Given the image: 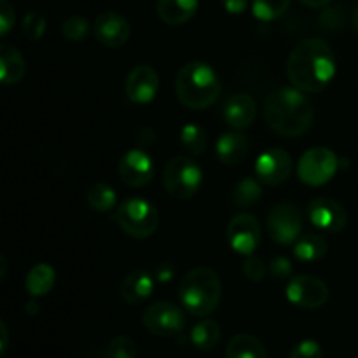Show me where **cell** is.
<instances>
[{
	"instance_id": "1",
	"label": "cell",
	"mask_w": 358,
	"mask_h": 358,
	"mask_svg": "<svg viewBox=\"0 0 358 358\" xmlns=\"http://www.w3.org/2000/svg\"><path fill=\"white\" fill-rule=\"evenodd\" d=\"M287 76L303 93H320L336 76L334 51L322 38L297 42L287 62Z\"/></svg>"
},
{
	"instance_id": "2",
	"label": "cell",
	"mask_w": 358,
	"mask_h": 358,
	"mask_svg": "<svg viewBox=\"0 0 358 358\" xmlns=\"http://www.w3.org/2000/svg\"><path fill=\"white\" fill-rule=\"evenodd\" d=\"M264 117L276 135L297 138L313 126L315 107L297 87H282L266 98Z\"/></svg>"
},
{
	"instance_id": "3",
	"label": "cell",
	"mask_w": 358,
	"mask_h": 358,
	"mask_svg": "<svg viewBox=\"0 0 358 358\" xmlns=\"http://www.w3.org/2000/svg\"><path fill=\"white\" fill-rule=\"evenodd\" d=\"M222 84L215 70L203 62H189L178 70L175 79V93L184 107L205 110L220 96Z\"/></svg>"
},
{
	"instance_id": "4",
	"label": "cell",
	"mask_w": 358,
	"mask_h": 358,
	"mask_svg": "<svg viewBox=\"0 0 358 358\" xmlns=\"http://www.w3.org/2000/svg\"><path fill=\"white\" fill-rule=\"evenodd\" d=\"M222 282L215 269L199 266L185 273L178 287L182 308L194 317H208L219 308Z\"/></svg>"
},
{
	"instance_id": "5",
	"label": "cell",
	"mask_w": 358,
	"mask_h": 358,
	"mask_svg": "<svg viewBox=\"0 0 358 358\" xmlns=\"http://www.w3.org/2000/svg\"><path fill=\"white\" fill-rule=\"evenodd\" d=\"M115 222L124 234L135 240H145L157 231L159 213L156 206L143 198H129L115 210Z\"/></svg>"
},
{
	"instance_id": "6",
	"label": "cell",
	"mask_w": 358,
	"mask_h": 358,
	"mask_svg": "<svg viewBox=\"0 0 358 358\" xmlns=\"http://www.w3.org/2000/svg\"><path fill=\"white\" fill-rule=\"evenodd\" d=\"M201 168L187 156H173L163 170V187L171 198L189 199L201 185Z\"/></svg>"
},
{
	"instance_id": "7",
	"label": "cell",
	"mask_w": 358,
	"mask_h": 358,
	"mask_svg": "<svg viewBox=\"0 0 358 358\" xmlns=\"http://www.w3.org/2000/svg\"><path fill=\"white\" fill-rule=\"evenodd\" d=\"M339 168V159L327 147H313L297 163V177L301 182L311 187H320L327 184Z\"/></svg>"
},
{
	"instance_id": "8",
	"label": "cell",
	"mask_w": 358,
	"mask_h": 358,
	"mask_svg": "<svg viewBox=\"0 0 358 358\" xmlns=\"http://www.w3.org/2000/svg\"><path fill=\"white\" fill-rule=\"evenodd\" d=\"M266 227L273 241L289 247L303 234V213L294 203L282 201L268 212Z\"/></svg>"
},
{
	"instance_id": "9",
	"label": "cell",
	"mask_w": 358,
	"mask_h": 358,
	"mask_svg": "<svg viewBox=\"0 0 358 358\" xmlns=\"http://www.w3.org/2000/svg\"><path fill=\"white\" fill-rule=\"evenodd\" d=\"M142 324L157 338H171L184 331L185 315L177 304L170 301H157L143 310Z\"/></svg>"
},
{
	"instance_id": "10",
	"label": "cell",
	"mask_w": 358,
	"mask_h": 358,
	"mask_svg": "<svg viewBox=\"0 0 358 358\" xmlns=\"http://www.w3.org/2000/svg\"><path fill=\"white\" fill-rule=\"evenodd\" d=\"M287 299L297 308L317 310L329 299V287L324 280L313 275H299L289 280Z\"/></svg>"
},
{
	"instance_id": "11",
	"label": "cell",
	"mask_w": 358,
	"mask_h": 358,
	"mask_svg": "<svg viewBox=\"0 0 358 358\" xmlns=\"http://www.w3.org/2000/svg\"><path fill=\"white\" fill-rule=\"evenodd\" d=\"M262 238V227L257 217L250 213H238L229 220L226 229V240L229 247L240 255H252Z\"/></svg>"
},
{
	"instance_id": "12",
	"label": "cell",
	"mask_w": 358,
	"mask_h": 358,
	"mask_svg": "<svg viewBox=\"0 0 358 358\" xmlns=\"http://www.w3.org/2000/svg\"><path fill=\"white\" fill-rule=\"evenodd\" d=\"M292 173V159L283 149H268L255 161V178L268 187L287 182Z\"/></svg>"
},
{
	"instance_id": "13",
	"label": "cell",
	"mask_w": 358,
	"mask_h": 358,
	"mask_svg": "<svg viewBox=\"0 0 358 358\" xmlns=\"http://www.w3.org/2000/svg\"><path fill=\"white\" fill-rule=\"evenodd\" d=\"M119 177L128 187L140 189L145 187L154 177V161L145 150L131 149L122 154L119 159Z\"/></svg>"
},
{
	"instance_id": "14",
	"label": "cell",
	"mask_w": 358,
	"mask_h": 358,
	"mask_svg": "<svg viewBox=\"0 0 358 358\" xmlns=\"http://www.w3.org/2000/svg\"><path fill=\"white\" fill-rule=\"evenodd\" d=\"M124 90L126 96L133 103H150L159 91V73L147 63L133 66L126 77Z\"/></svg>"
},
{
	"instance_id": "15",
	"label": "cell",
	"mask_w": 358,
	"mask_h": 358,
	"mask_svg": "<svg viewBox=\"0 0 358 358\" xmlns=\"http://www.w3.org/2000/svg\"><path fill=\"white\" fill-rule=\"evenodd\" d=\"M308 219L325 233H341L348 222V213L341 203L331 198H317L308 205Z\"/></svg>"
},
{
	"instance_id": "16",
	"label": "cell",
	"mask_w": 358,
	"mask_h": 358,
	"mask_svg": "<svg viewBox=\"0 0 358 358\" xmlns=\"http://www.w3.org/2000/svg\"><path fill=\"white\" fill-rule=\"evenodd\" d=\"M93 34L96 41L103 44L105 48L117 49L122 48L129 41L131 27H129V21L122 14L107 10V13H101L94 20Z\"/></svg>"
},
{
	"instance_id": "17",
	"label": "cell",
	"mask_w": 358,
	"mask_h": 358,
	"mask_svg": "<svg viewBox=\"0 0 358 358\" xmlns=\"http://www.w3.org/2000/svg\"><path fill=\"white\" fill-rule=\"evenodd\" d=\"M224 121L233 129H245L255 121L257 115V105L255 100L247 93H236L227 98L224 103Z\"/></svg>"
},
{
	"instance_id": "18",
	"label": "cell",
	"mask_w": 358,
	"mask_h": 358,
	"mask_svg": "<svg viewBox=\"0 0 358 358\" xmlns=\"http://www.w3.org/2000/svg\"><path fill=\"white\" fill-rule=\"evenodd\" d=\"M154 276L149 271L136 269V271L128 273L121 282V299L126 304H142L152 296L154 292Z\"/></svg>"
},
{
	"instance_id": "19",
	"label": "cell",
	"mask_w": 358,
	"mask_h": 358,
	"mask_svg": "<svg viewBox=\"0 0 358 358\" xmlns=\"http://www.w3.org/2000/svg\"><path fill=\"white\" fill-rule=\"evenodd\" d=\"M199 0H157L156 10L163 23L178 27L194 17Z\"/></svg>"
},
{
	"instance_id": "20",
	"label": "cell",
	"mask_w": 358,
	"mask_h": 358,
	"mask_svg": "<svg viewBox=\"0 0 358 358\" xmlns=\"http://www.w3.org/2000/svg\"><path fill=\"white\" fill-rule=\"evenodd\" d=\"M217 157L222 164L227 166H234V164L241 163L248 152V138L243 133H224L215 145Z\"/></svg>"
},
{
	"instance_id": "21",
	"label": "cell",
	"mask_w": 358,
	"mask_h": 358,
	"mask_svg": "<svg viewBox=\"0 0 358 358\" xmlns=\"http://www.w3.org/2000/svg\"><path fill=\"white\" fill-rule=\"evenodd\" d=\"M24 73H27V63L20 49L9 44L0 45V79L3 86L17 84Z\"/></svg>"
},
{
	"instance_id": "22",
	"label": "cell",
	"mask_w": 358,
	"mask_h": 358,
	"mask_svg": "<svg viewBox=\"0 0 358 358\" xmlns=\"http://www.w3.org/2000/svg\"><path fill=\"white\" fill-rule=\"evenodd\" d=\"M329 250V243L320 233L301 234L299 240L294 243V257L301 262H317L325 257Z\"/></svg>"
},
{
	"instance_id": "23",
	"label": "cell",
	"mask_w": 358,
	"mask_h": 358,
	"mask_svg": "<svg viewBox=\"0 0 358 358\" xmlns=\"http://www.w3.org/2000/svg\"><path fill=\"white\" fill-rule=\"evenodd\" d=\"M56 283V271L49 264H35L27 273L24 287L31 297H42L52 290Z\"/></svg>"
},
{
	"instance_id": "24",
	"label": "cell",
	"mask_w": 358,
	"mask_h": 358,
	"mask_svg": "<svg viewBox=\"0 0 358 358\" xmlns=\"http://www.w3.org/2000/svg\"><path fill=\"white\" fill-rule=\"evenodd\" d=\"M226 358H268V352L255 336L238 334L227 343Z\"/></svg>"
},
{
	"instance_id": "25",
	"label": "cell",
	"mask_w": 358,
	"mask_h": 358,
	"mask_svg": "<svg viewBox=\"0 0 358 358\" xmlns=\"http://www.w3.org/2000/svg\"><path fill=\"white\" fill-rule=\"evenodd\" d=\"M220 336H222L220 325L215 320L206 318V320L198 322L192 327L189 339H191V345L201 350V352H212L220 343Z\"/></svg>"
},
{
	"instance_id": "26",
	"label": "cell",
	"mask_w": 358,
	"mask_h": 358,
	"mask_svg": "<svg viewBox=\"0 0 358 358\" xmlns=\"http://www.w3.org/2000/svg\"><path fill=\"white\" fill-rule=\"evenodd\" d=\"M262 196V185L261 182L255 180L252 177H245L234 185L233 194H231V199H233V205L236 208H250L255 203L261 199Z\"/></svg>"
},
{
	"instance_id": "27",
	"label": "cell",
	"mask_w": 358,
	"mask_h": 358,
	"mask_svg": "<svg viewBox=\"0 0 358 358\" xmlns=\"http://www.w3.org/2000/svg\"><path fill=\"white\" fill-rule=\"evenodd\" d=\"M86 201L94 212L105 213L114 208L117 198H115V191L110 185L103 184V182H96V184L90 185V189L86 191Z\"/></svg>"
},
{
	"instance_id": "28",
	"label": "cell",
	"mask_w": 358,
	"mask_h": 358,
	"mask_svg": "<svg viewBox=\"0 0 358 358\" xmlns=\"http://www.w3.org/2000/svg\"><path fill=\"white\" fill-rule=\"evenodd\" d=\"M180 143L189 154L199 156L208 147V135L205 129L198 124H185L180 129Z\"/></svg>"
},
{
	"instance_id": "29",
	"label": "cell",
	"mask_w": 358,
	"mask_h": 358,
	"mask_svg": "<svg viewBox=\"0 0 358 358\" xmlns=\"http://www.w3.org/2000/svg\"><path fill=\"white\" fill-rule=\"evenodd\" d=\"M290 0H252V13L261 21H273L283 16Z\"/></svg>"
},
{
	"instance_id": "30",
	"label": "cell",
	"mask_w": 358,
	"mask_h": 358,
	"mask_svg": "<svg viewBox=\"0 0 358 358\" xmlns=\"http://www.w3.org/2000/svg\"><path fill=\"white\" fill-rule=\"evenodd\" d=\"M62 34L66 41L80 42L90 34V21L83 16H70L63 21Z\"/></svg>"
},
{
	"instance_id": "31",
	"label": "cell",
	"mask_w": 358,
	"mask_h": 358,
	"mask_svg": "<svg viewBox=\"0 0 358 358\" xmlns=\"http://www.w3.org/2000/svg\"><path fill=\"white\" fill-rule=\"evenodd\" d=\"M136 355L138 350L129 336H117L108 343L105 350V358H136Z\"/></svg>"
},
{
	"instance_id": "32",
	"label": "cell",
	"mask_w": 358,
	"mask_h": 358,
	"mask_svg": "<svg viewBox=\"0 0 358 358\" xmlns=\"http://www.w3.org/2000/svg\"><path fill=\"white\" fill-rule=\"evenodd\" d=\"M23 34L27 35L30 41H38L44 37L45 34V17L41 13H28L23 17Z\"/></svg>"
},
{
	"instance_id": "33",
	"label": "cell",
	"mask_w": 358,
	"mask_h": 358,
	"mask_svg": "<svg viewBox=\"0 0 358 358\" xmlns=\"http://www.w3.org/2000/svg\"><path fill=\"white\" fill-rule=\"evenodd\" d=\"M268 271H269V276H271L275 282H285V280L292 278L294 266L289 259L280 255V257H275L271 262H269Z\"/></svg>"
},
{
	"instance_id": "34",
	"label": "cell",
	"mask_w": 358,
	"mask_h": 358,
	"mask_svg": "<svg viewBox=\"0 0 358 358\" xmlns=\"http://www.w3.org/2000/svg\"><path fill=\"white\" fill-rule=\"evenodd\" d=\"M289 358H324V348L315 339H304L294 346Z\"/></svg>"
},
{
	"instance_id": "35",
	"label": "cell",
	"mask_w": 358,
	"mask_h": 358,
	"mask_svg": "<svg viewBox=\"0 0 358 358\" xmlns=\"http://www.w3.org/2000/svg\"><path fill=\"white\" fill-rule=\"evenodd\" d=\"M266 271H268V268H266L264 261L261 257L254 254L247 255L243 262V273L250 282H261L266 276Z\"/></svg>"
},
{
	"instance_id": "36",
	"label": "cell",
	"mask_w": 358,
	"mask_h": 358,
	"mask_svg": "<svg viewBox=\"0 0 358 358\" xmlns=\"http://www.w3.org/2000/svg\"><path fill=\"white\" fill-rule=\"evenodd\" d=\"M14 21H16L14 7L7 0H0V35L9 34L10 28L14 27Z\"/></svg>"
},
{
	"instance_id": "37",
	"label": "cell",
	"mask_w": 358,
	"mask_h": 358,
	"mask_svg": "<svg viewBox=\"0 0 358 358\" xmlns=\"http://www.w3.org/2000/svg\"><path fill=\"white\" fill-rule=\"evenodd\" d=\"M173 276H175V264L170 261L159 262V264L156 266V269H154V278L161 283L170 282Z\"/></svg>"
},
{
	"instance_id": "38",
	"label": "cell",
	"mask_w": 358,
	"mask_h": 358,
	"mask_svg": "<svg viewBox=\"0 0 358 358\" xmlns=\"http://www.w3.org/2000/svg\"><path fill=\"white\" fill-rule=\"evenodd\" d=\"M220 2L229 14H241L248 7V0H220Z\"/></svg>"
},
{
	"instance_id": "39",
	"label": "cell",
	"mask_w": 358,
	"mask_h": 358,
	"mask_svg": "<svg viewBox=\"0 0 358 358\" xmlns=\"http://www.w3.org/2000/svg\"><path fill=\"white\" fill-rule=\"evenodd\" d=\"M138 142L142 143L143 147H150L154 142H156V133L150 128H142L138 131Z\"/></svg>"
},
{
	"instance_id": "40",
	"label": "cell",
	"mask_w": 358,
	"mask_h": 358,
	"mask_svg": "<svg viewBox=\"0 0 358 358\" xmlns=\"http://www.w3.org/2000/svg\"><path fill=\"white\" fill-rule=\"evenodd\" d=\"M0 334H2V343H0V355H6L9 348V331H7L6 322H0Z\"/></svg>"
},
{
	"instance_id": "41",
	"label": "cell",
	"mask_w": 358,
	"mask_h": 358,
	"mask_svg": "<svg viewBox=\"0 0 358 358\" xmlns=\"http://www.w3.org/2000/svg\"><path fill=\"white\" fill-rule=\"evenodd\" d=\"M299 2L303 3V6L311 7V9H320V7L327 6L331 0H299Z\"/></svg>"
},
{
	"instance_id": "42",
	"label": "cell",
	"mask_w": 358,
	"mask_h": 358,
	"mask_svg": "<svg viewBox=\"0 0 358 358\" xmlns=\"http://www.w3.org/2000/svg\"><path fill=\"white\" fill-rule=\"evenodd\" d=\"M0 264H2V273H0V278H6V259H0Z\"/></svg>"
},
{
	"instance_id": "43",
	"label": "cell",
	"mask_w": 358,
	"mask_h": 358,
	"mask_svg": "<svg viewBox=\"0 0 358 358\" xmlns=\"http://www.w3.org/2000/svg\"><path fill=\"white\" fill-rule=\"evenodd\" d=\"M353 24H355V30H357V34H358V7H357V10H355V16H353Z\"/></svg>"
}]
</instances>
